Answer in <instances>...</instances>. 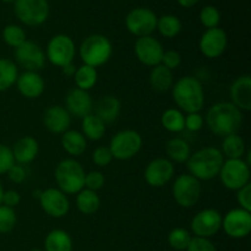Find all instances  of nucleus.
<instances>
[{
    "instance_id": "obj_26",
    "label": "nucleus",
    "mask_w": 251,
    "mask_h": 251,
    "mask_svg": "<svg viewBox=\"0 0 251 251\" xmlns=\"http://www.w3.org/2000/svg\"><path fill=\"white\" fill-rule=\"evenodd\" d=\"M150 83L154 91L166 92L173 85V73L162 64L153 66L150 75Z\"/></svg>"
},
{
    "instance_id": "obj_53",
    "label": "nucleus",
    "mask_w": 251,
    "mask_h": 251,
    "mask_svg": "<svg viewBox=\"0 0 251 251\" xmlns=\"http://www.w3.org/2000/svg\"><path fill=\"white\" fill-rule=\"evenodd\" d=\"M31 251H42V250H38V249H34V250H31Z\"/></svg>"
},
{
    "instance_id": "obj_8",
    "label": "nucleus",
    "mask_w": 251,
    "mask_h": 251,
    "mask_svg": "<svg viewBox=\"0 0 251 251\" xmlns=\"http://www.w3.org/2000/svg\"><path fill=\"white\" fill-rule=\"evenodd\" d=\"M15 14L27 26H38L47 20L49 5L47 0H15Z\"/></svg>"
},
{
    "instance_id": "obj_13",
    "label": "nucleus",
    "mask_w": 251,
    "mask_h": 251,
    "mask_svg": "<svg viewBox=\"0 0 251 251\" xmlns=\"http://www.w3.org/2000/svg\"><path fill=\"white\" fill-rule=\"evenodd\" d=\"M222 227L229 237H247L251 232V213L243 208L230 210L225 218H222Z\"/></svg>"
},
{
    "instance_id": "obj_49",
    "label": "nucleus",
    "mask_w": 251,
    "mask_h": 251,
    "mask_svg": "<svg viewBox=\"0 0 251 251\" xmlns=\"http://www.w3.org/2000/svg\"><path fill=\"white\" fill-rule=\"evenodd\" d=\"M61 69H63V73L65 74V76H69V77L74 76L76 73V68L73 65V63L68 64V65H65L64 68H61Z\"/></svg>"
},
{
    "instance_id": "obj_32",
    "label": "nucleus",
    "mask_w": 251,
    "mask_h": 251,
    "mask_svg": "<svg viewBox=\"0 0 251 251\" xmlns=\"http://www.w3.org/2000/svg\"><path fill=\"white\" fill-rule=\"evenodd\" d=\"M222 151L228 159H240L244 156L245 142L238 134L229 135L223 139Z\"/></svg>"
},
{
    "instance_id": "obj_31",
    "label": "nucleus",
    "mask_w": 251,
    "mask_h": 251,
    "mask_svg": "<svg viewBox=\"0 0 251 251\" xmlns=\"http://www.w3.org/2000/svg\"><path fill=\"white\" fill-rule=\"evenodd\" d=\"M166 151L169 158L178 163H184L190 157V146L185 140L179 139V137L169 140Z\"/></svg>"
},
{
    "instance_id": "obj_36",
    "label": "nucleus",
    "mask_w": 251,
    "mask_h": 251,
    "mask_svg": "<svg viewBox=\"0 0 251 251\" xmlns=\"http://www.w3.org/2000/svg\"><path fill=\"white\" fill-rule=\"evenodd\" d=\"M2 39L7 46L17 48L26 41V33L20 26L9 25L2 29Z\"/></svg>"
},
{
    "instance_id": "obj_46",
    "label": "nucleus",
    "mask_w": 251,
    "mask_h": 251,
    "mask_svg": "<svg viewBox=\"0 0 251 251\" xmlns=\"http://www.w3.org/2000/svg\"><path fill=\"white\" fill-rule=\"evenodd\" d=\"M203 119L199 113H190L188 117H185V127L189 131H199L202 127Z\"/></svg>"
},
{
    "instance_id": "obj_5",
    "label": "nucleus",
    "mask_w": 251,
    "mask_h": 251,
    "mask_svg": "<svg viewBox=\"0 0 251 251\" xmlns=\"http://www.w3.org/2000/svg\"><path fill=\"white\" fill-rule=\"evenodd\" d=\"M113 53L112 43L102 34L88 36L80 47V56L83 64L92 68L104 65Z\"/></svg>"
},
{
    "instance_id": "obj_21",
    "label": "nucleus",
    "mask_w": 251,
    "mask_h": 251,
    "mask_svg": "<svg viewBox=\"0 0 251 251\" xmlns=\"http://www.w3.org/2000/svg\"><path fill=\"white\" fill-rule=\"evenodd\" d=\"M230 98L239 110L251 109V77L249 75L240 76L232 83Z\"/></svg>"
},
{
    "instance_id": "obj_2",
    "label": "nucleus",
    "mask_w": 251,
    "mask_h": 251,
    "mask_svg": "<svg viewBox=\"0 0 251 251\" xmlns=\"http://www.w3.org/2000/svg\"><path fill=\"white\" fill-rule=\"evenodd\" d=\"M225 162L222 151L216 147H205L190 154L186 167L193 176L199 180H210L220 174Z\"/></svg>"
},
{
    "instance_id": "obj_50",
    "label": "nucleus",
    "mask_w": 251,
    "mask_h": 251,
    "mask_svg": "<svg viewBox=\"0 0 251 251\" xmlns=\"http://www.w3.org/2000/svg\"><path fill=\"white\" fill-rule=\"evenodd\" d=\"M178 2L184 7H191L195 4H198L199 0H178Z\"/></svg>"
},
{
    "instance_id": "obj_3",
    "label": "nucleus",
    "mask_w": 251,
    "mask_h": 251,
    "mask_svg": "<svg viewBox=\"0 0 251 251\" xmlns=\"http://www.w3.org/2000/svg\"><path fill=\"white\" fill-rule=\"evenodd\" d=\"M173 100L181 110L186 113H199L205 104V95L200 81L185 76L176 81L173 87Z\"/></svg>"
},
{
    "instance_id": "obj_9",
    "label": "nucleus",
    "mask_w": 251,
    "mask_h": 251,
    "mask_svg": "<svg viewBox=\"0 0 251 251\" xmlns=\"http://www.w3.org/2000/svg\"><path fill=\"white\" fill-rule=\"evenodd\" d=\"M201 184L199 179L191 174H183L176 179L173 184V196L181 207H191L200 200Z\"/></svg>"
},
{
    "instance_id": "obj_4",
    "label": "nucleus",
    "mask_w": 251,
    "mask_h": 251,
    "mask_svg": "<svg viewBox=\"0 0 251 251\" xmlns=\"http://www.w3.org/2000/svg\"><path fill=\"white\" fill-rule=\"evenodd\" d=\"M85 171L75 159H64L55 169V181L64 194H77L85 186Z\"/></svg>"
},
{
    "instance_id": "obj_35",
    "label": "nucleus",
    "mask_w": 251,
    "mask_h": 251,
    "mask_svg": "<svg viewBox=\"0 0 251 251\" xmlns=\"http://www.w3.org/2000/svg\"><path fill=\"white\" fill-rule=\"evenodd\" d=\"M157 28L162 36L167 38H173L180 32L181 22L178 17L173 15H164L161 19L157 20Z\"/></svg>"
},
{
    "instance_id": "obj_15",
    "label": "nucleus",
    "mask_w": 251,
    "mask_h": 251,
    "mask_svg": "<svg viewBox=\"0 0 251 251\" xmlns=\"http://www.w3.org/2000/svg\"><path fill=\"white\" fill-rule=\"evenodd\" d=\"M163 53L161 42L151 36L140 37L135 43V54L137 59L147 66L159 65Z\"/></svg>"
},
{
    "instance_id": "obj_37",
    "label": "nucleus",
    "mask_w": 251,
    "mask_h": 251,
    "mask_svg": "<svg viewBox=\"0 0 251 251\" xmlns=\"http://www.w3.org/2000/svg\"><path fill=\"white\" fill-rule=\"evenodd\" d=\"M190 240V233L184 228H174L168 235L169 245L176 250H186Z\"/></svg>"
},
{
    "instance_id": "obj_10",
    "label": "nucleus",
    "mask_w": 251,
    "mask_h": 251,
    "mask_svg": "<svg viewBox=\"0 0 251 251\" xmlns=\"http://www.w3.org/2000/svg\"><path fill=\"white\" fill-rule=\"evenodd\" d=\"M75 54V43L65 34L54 36L47 47V58L53 65L59 68H64L68 64L73 63Z\"/></svg>"
},
{
    "instance_id": "obj_39",
    "label": "nucleus",
    "mask_w": 251,
    "mask_h": 251,
    "mask_svg": "<svg viewBox=\"0 0 251 251\" xmlns=\"http://www.w3.org/2000/svg\"><path fill=\"white\" fill-rule=\"evenodd\" d=\"M200 20L203 26L207 27L208 29L215 28L220 24L221 14L215 6H206L201 10Z\"/></svg>"
},
{
    "instance_id": "obj_11",
    "label": "nucleus",
    "mask_w": 251,
    "mask_h": 251,
    "mask_svg": "<svg viewBox=\"0 0 251 251\" xmlns=\"http://www.w3.org/2000/svg\"><path fill=\"white\" fill-rule=\"evenodd\" d=\"M125 24L129 32L135 36H150L157 28V16L152 10L137 7L127 14Z\"/></svg>"
},
{
    "instance_id": "obj_48",
    "label": "nucleus",
    "mask_w": 251,
    "mask_h": 251,
    "mask_svg": "<svg viewBox=\"0 0 251 251\" xmlns=\"http://www.w3.org/2000/svg\"><path fill=\"white\" fill-rule=\"evenodd\" d=\"M20 201H21V196H20V194L17 193V191L7 190V191H4L1 205L14 208L15 206L19 205Z\"/></svg>"
},
{
    "instance_id": "obj_42",
    "label": "nucleus",
    "mask_w": 251,
    "mask_h": 251,
    "mask_svg": "<svg viewBox=\"0 0 251 251\" xmlns=\"http://www.w3.org/2000/svg\"><path fill=\"white\" fill-rule=\"evenodd\" d=\"M104 176L100 172L93 171L85 176V186L86 189L92 191H97L104 185Z\"/></svg>"
},
{
    "instance_id": "obj_20",
    "label": "nucleus",
    "mask_w": 251,
    "mask_h": 251,
    "mask_svg": "<svg viewBox=\"0 0 251 251\" xmlns=\"http://www.w3.org/2000/svg\"><path fill=\"white\" fill-rule=\"evenodd\" d=\"M44 125L53 134H64L70 126L71 118L68 110L60 105L49 107L44 113Z\"/></svg>"
},
{
    "instance_id": "obj_47",
    "label": "nucleus",
    "mask_w": 251,
    "mask_h": 251,
    "mask_svg": "<svg viewBox=\"0 0 251 251\" xmlns=\"http://www.w3.org/2000/svg\"><path fill=\"white\" fill-rule=\"evenodd\" d=\"M7 176H9L10 180L15 184H20L26 179V171L22 166H14L7 171Z\"/></svg>"
},
{
    "instance_id": "obj_24",
    "label": "nucleus",
    "mask_w": 251,
    "mask_h": 251,
    "mask_svg": "<svg viewBox=\"0 0 251 251\" xmlns=\"http://www.w3.org/2000/svg\"><path fill=\"white\" fill-rule=\"evenodd\" d=\"M95 112V115H97L104 124L113 123L114 120H117L120 113L119 100L113 96H104L96 103Z\"/></svg>"
},
{
    "instance_id": "obj_40",
    "label": "nucleus",
    "mask_w": 251,
    "mask_h": 251,
    "mask_svg": "<svg viewBox=\"0 0 251 251\" xmlns=\"http://www.w3.org/2000/svg\"><path fill=\"white\" fill-rule=\"evenodd\" d=\"M92 159L95 162L96 166L98 167H107L109 166L110 162L113 161V154L110 152L109 147L100 146L93 151Z\"/></svg>"
},
{
    "instance_id": "obj_17",
    "label": "nucleus",
    "mask_w": 251,
    "mask_h": 251,
    "mask_svg": "<svg viewBox=\"0 0 251 251\" xmlns=\"http://www.w3.org/2000/svg\"><path fill=\"white\" fill-rule=\"evenodd\" d=\"M174 176V166L169 159L156 158L147 164L145 179L153 188H161L168 184Z\"/></svg>"
},
{
    "instance_id": "obj_25",
    "label": "nucleus",
    "mask_w": 251,
    "mask_h": 251,
    "mask_svg": "<svg viewBox=\"0 0 251 251\" xmlns=\"http://www.w3.org/2000/svg\"><path fill=\"white\" fill-rule=\"evenodd\" d=\"M61 145L63 149L71 156H80L87 147L86 137L76 130H69L64 132L61 137Z\"/></svg>"
},
{
    "instance_id": "obj_16",
    "label": "nucleus",
    "mask_w": 251,
    "mask_h": 251,
    "mask_svg": "<svg viewBox=\"0 0 251 251\" xmlns=\"http://www.w3.org/2000/svg\"><path fill=\"white\" fill-rule=\"evenodd\" d=\"M42 208L47 215L54 218H60L68 215L70 210V203L68 198L63 191L59 189H47L46 191H42V195L39 198Z\"/></svg>"
},
{
    "instance_id": "obj_14",
    "label": "nucleus",
    "mask_w": 251,
    "mask_h": 251,
    "mask_svg": "<svg viewBox=\"0 0 251 251\" xmlns=\"http://www.w3.org/2000/svg\"><path fill=\"white\" fill-rule=\"evenodd\" d=\"M15 59L22 68L28 71H37L44 66L46 54L38 44L31 41H25L21 46L15 48Z\"/></svg>"
},
{
    "instance_id": "obj_28",
    "label": "nucleus",
    "mask_w": 251,
    "mask_h": 251,
    "mask_svg": "<svg viewBox=\"0 0 251 251\" xmlns=\"http://www.w3.org/2000/svg\"><path fill=\"white\" fill-rule=\"evenodd\" d=\"M76 198V206L78 211L83 215H93L97 212L100 206V196L96 194V191L88 190V189H82L80 193H77Z\"/></svg>"
},
{
    "instance_id": "obj_22",
    "label": "nucleus",
    "mask_w": 251,
    "mask_h": 251,
    "mask_svg": "<svg viewBox=\"0 0 251 251\" xmlns=\"http://www.w3.org/2000/svg\"><path fill=\"white\" fill-rule=\"evenodd\" d=\"M17 88L24 97L33 100L44 92V80L36 71H26L17 77Z\"/></svg>"
},
{
    "instance_id": "obj_52",
    "label": "nucleus",
    "mask_w": 251,
    "mask_h": 251,
    "mask_svg": "<svg viewBox=\"0 0 251 251\" xmlns=\"http://www.w3.org/2000/svg\"><path fill=\"white\" fill-rule=\"evenodd\" d=\"M1 1H4V2H12V1H15V0H1Z\"/></svg>"
},
{
    "instance_id": "obj_23",
    "label": "nucleus",
    "mask_w": 251,
    "mask_h": 251,
    "mask_svg": "<svg viewBox=\"0 0 251 251\" xmlns=\"http://www.w3.org/2000/svg\"><path fill=\"white\" fill-rule=\"evenodd\" d=\"M11 151L14 159L17 163H31L37 157V153H38V142L31 136L21 137L20 140H17Z\"/></svg>"
},
{
    "instance_id": "obj_19",
    "label": "nucleus",
    "mask_w": 251,
    "mask_h": 251,
    "mask_svg": "<svg viewBox=\"0 0 251 251\" xmlns=\"http://www.w3.org/2000/svg\"><path fill=\"white\" fill-rule=\"evenodd\" d=\"M93 102L90 93L80 88H73L66 96V110L69 114L83 119L92 113Z\"/></svg>"
},
{
    "instance_id": "obj_7",
    "label": "nucleus",
    "mask_w": 251,
    "mask_h": 251,
    "mask_svg": "<svg viewBox=\"0 0 251 251\" xmlns=\"http://www.w3.org/2000/svg\"><path fill=\"white\" fill-rule=\"evenodd\" d=\"M218 176L223 185L229 190H239L243 186L249 184L250 166L248 162L240 159H227Z\"/></svg>"
},
{
    "instance_id": "obj_30",
    "label": "nucleus",
    "mask_w": 251,
    "mask_h": 251,
    "mask_svg": "<svg viewBox=\"0 0 251 251\" xmlns=\"http://www.w3.org/2000/svg\"><path fill=\"white\" fill-rule=\"evenodd\" d=\"M19 77L16 64L10 59L0 58V92L9 90Z\"/></svg>"
},
{
    "instance_id": "obj_43",
    "label": "nucleus",
    "mask_w": 251,
    "mask_h": 251,
    "mask_svg": "<svg viewBox=\"0 0 251 251\" xmlns=\"http://www.w3.org/2000/svg\"><path fill=\"white\" fill-rule=\"evenodd\" d=\"M186 251H216L215 245L207 238H191Z\"/></svg>"
},
{
    "instance_id": "obj_12",
    "label": "nucleus",
    "mask_w": 251,
    "mask_h": 251,
    "mask_svg": "<svg viewBox=\"0 0 251 251\" xmlns=\"http://www.w3.org/2000/svg\"><path fill=\"white\" fill-rule=\"evenodd\" d=\"M222 227V216L213 208H206L195 215L191 221V229L196 237L210 238Z\"/></svg>"
},
{
    "instance_id": "obj_1",
    "label": "nucleus",
    "mask_w": 251,
    "mask_h": 251,
    "mask_svg": "<svg viewBox=\"0 0 251 251\" xmlns=\"http://www.w3.org/2000/svg\"><path fill=\"white\" fill-rule=\"evenodd\" d=\"M206 123L216 136L226 137L237 134L242 126L243 115L233 103L220 102L208 109Z\"/></svg>"
},
{
    "instance_id": "obj_33",
    "label": "nucleus",
    "mask_w": 251,
    "mask_h": 251,
    "mask_svg": "<svg viewBox=\"0 0 251 251\" xmlns=\"http://www.w3.org/2000/svg\"><path fill=\"white\" fill-rule=\"evenodd\" d=\"M75 77V83L77 88L83 91H88L96 85L97 82V70L92 66H88L83 64L82 66L76 69V73L74 75Z\"/></svg>"
},
{
    "instance_id": "obj_27",
    "label": "nucleus",
    "mask_w": 251,
    "mask_h": 251,
    "mask_svg": "<svg viewBox=\"0 0 251 251\" xmlns=\"http://www.w3.org/2000/svg\"><path fill=\"white\" fill-rule=\"evenodd\" d=\"M44 247H46V251H71L73 242H71L70 235L65 230L54 229L47 235Z\"/></svg>"
},
{
    "instance_id": "obj_44",
    "label": "nucleus",
    "mask_w": 251,
    "mask_h": 251,
    "mask_svg": "<svg viewBox=\"0 0 251 251\" xmlns=\"http://www.w3.org/2000/svg\"><path fill=\"white\" fill-rule=\"evenodd\" d=\"M161 63H163L162 65H164L169 70H174V69L179 68V65L181 64V56L176 50L164 51Z\"/></svg>"
},
{
    "instance_id": "obj_45",
    "label": "nucleus",
    "mask_w": 251,
    "mask_h": 251,
    "mask_svg": "<svg viewBox=\"0 0 251 251\" xmlns=\"http://www.w3.org/2000/svg\"><path fill=\"white\" fill-rule=\"evenodd\" d=\"M237 200L239 202V205L242 206L240 208L247 211H251V184H247L245 186H243L242 189L238 190L237 194Z\"/></svg>"
},
{
    "instance_id": "obj_41",
    "label": "nucleus",
    "mask_w": 251,
    "mask_h": 251,
    "mask_svg": "<svg viewBox=\"0 0 251 251\" xmlns=\"http://www.w3.org/2000/svg\"><path fill=\"white\" fill-rule=\"evenodd\" d=\"M15 164L14 156H12L11 149L5 145L0 144V176L6 174L7 171Z\"/></svg>"
},
{
    "instance_id": "obj_18",
    "label": "nucleus",
    "mask_w": 251,
    "mask_h": 251,
    "mask_svg": "<svg viewBox=\"0 0 251 251\" xmlns=\"http://www.w3.org/2000/svg\"><path fill=\"white\" fill-rule=\"evenodd\" d=\"M227 34L222 28H210L200 39V50L207 58H218L227 48Z\"/></svg>"
},
{
    "instance_id": "obj_38",
    "label": "nucleus",
    "mask_w": 251,
    "mask_h": 251,
    "mask_svg": "<svg viewBox=\"0 0 251 251\" xmlns=\"http://www.w3.org/2000/svg\"><path fill=\"white\" fill-rule=\"evenodd\" d=\"M16 222L17 218L14 208L0 205V233L6 234L11 232L16 226Z\"/></svg>"
},
{
    "instance_id": "obj_29",
    "label": "nucleus",
    "mask_w": 251,
    "mask_h": 251,
    "mask_svg": "<svg viewBox=\"0 0 251 251\" xmlns=\"http://www.w3.org/2000/svg\"><path fill=\"white\" fill-rule=\"evenodd\" d=\"M83 136L92 141H98L105 132V124L95 114H88L82 119Z\"/></svg>"
},
{
    "instance_id": "obj_34",
    "label": "nucleus",
    "mask_w": 251,
    "mask_h": 251,
    "mask_svg": "<svg viewBox=\"0 0 251 251\" xmlns=\"http://www.w3.org/2000/svg\"><path fill=\"white\" fill-rule=\"evenodd\" d=\"M162 125L166 130L171 132H180L185 129V117L178 109H167L162 114Z\"/></svg>"
},
{
    "instance_id": "obj_51",
    "label": "nucleus",
    "mask_w": 251,
    "mask_h": 251,
    "mask_svg": "<svg viewBox=\"0 0 251 251\" xmlns=\"http://www.w3.org/2000/svg\"><path fill=\"white\" fill-rule=\"evenodd\" d=\"M2 195H4V189H2L1 184H0V205H1L2 202Z\"/></svg>"
},
{
    "instance_id": "obj_6",
    "label": "nucleus",
    "mask_w": 251,
    "mask_h": 251,
    "mask_svg": "<svg viewBox=\"0 0 251 251\" xmlns=\"http://www.w3.org/2000/svg\"><path fill=\"white\" fill-rule=\"evenodd\" d=\"M142 146L141 135L134 130H123L110 140L109 150L113 158L126 161L139 153Z\"/></svg>"
}]
</instances>
